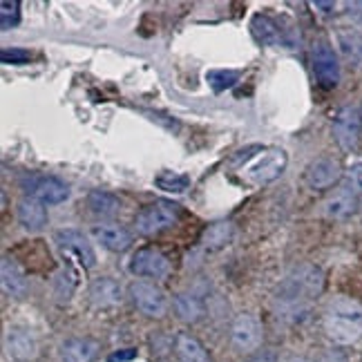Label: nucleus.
I'll list each match as a JSON object with an SVG mask.
<instances>
[{
    "label": "nucleus",
    "instance_id": "f257e3e1",
    "mask_svg": "<svg viewBox=\"0 0 362 362\" xmlns=\"http://www.w3.org/2000/svg\"><path fill=\"white\" fill-rule=\"evenodd\" d=\"M322 322L327 336L336 344H354L362 338V304L351 298L331 300Z\"/></svg>",
    "mask_w": 362,
    "mask_h": 362
},
{
    "label": "nucleus",
    "instance_id": "f03ea898",
    "mask_svg": "<svg viewBox=\"0 0 362 362\" xmlns=\"http://www.w3.org/2000/svg\"><path fill=\"white\" fill-rule=\"evenodd\" d=\"M325 286V273L313 264H302L291 273L280 291V298L288 304H302L304 300H311L320 296Z\"/></svg>",
    "mask_w": 362,
    "mask_h": 362
},
{
    "label": "nucleus",
    "instance_id": "7ed1b4c3",
    "mask_svg": "<svg viewBox=\"0 0 362 362\" xmlns=\"http://www.w3.org/2000/svg\"><path fill=\"white\" fill-rule=\"evenodd\" d=\"M181 215V208L173 202H152L146 208L136 213L134 217V226L141 235H157L165 228H173L177 224V219Z\"/></svg>",
    "mask_w": 362,
    "mask_h": 362
},
{
    "label": "nucleus",
    "instance_id": "20e7f679",
    "mask_svg": "<svg viewBox=\"0 0 362 362\" xmlns=\"http://www.w3.org/2000/svg\"><path fill=\"white\" fill-rule=\"evenodd\" d=\"M18 184L25 190L27 197L43 202L45 206L47 204H52V206L63 204L69 197V188H67L65 181H61L59 177H52V175L30 173V175H23Z\"/></svg>",
    "mask_w": 362,
    "mask_h": 362
},
{
    "label": "nucleus",
    "instance_id": "39448f33",
    "mask_svg": "<svg viewBox=\"0 0 362 362\" xmlns=\"http://www.w3.org/2000/svg\"><path fill=\"white\" fill-rule=\"evenodd\" d=\"M286 163H288V155L282 148H262L257 159L244 173L253 184L262 186V184H271V181L280 177L286 170Z\"/></svg>",
    "mask_w": 362,
    "mask_h": 362
},
{
    "label": "nucleus",
    "instance_id": "423d86ee",
    "mask_svg": "<svg viewBox=\"0 0 362 362\" xmlns=\"http://www.w3.org/2000/svg\"><path fill=\"white\" fill-rule=\"evenodd\" d=\"M362 132V110L356 105H344L333 119V136L344 152H354Z\"/></svg>",
    "mask_w": 362,
    "mask_h": 362
},
{
    "label": "nucleus",
    "instance_id": "0eeeda50",
    "mask_svg": "<svg viewBox=\"0 0 362 362\" xmlns=\"http://www.w3.org/2000/svg\"><path fill=\"white\" fill-rule=\"evenodd\" d=\"M313 74L320 83V88L333 90L340 83V61L338 54L327 40H317L313 45Z\"/></svg>",
    "mask_w": 362,
    "mask_h": 362
},
{
    "label": "nucleus",
    "instance_id": "6e6552de",
    "mask_svg": "<svg viewBox=\"0 0 362 362\" xmlns=\"http://www.w3.org/2000/svg\"><path fill=\"white\" fill-rule=\"evenodd\" d=\"M130 298L136 309L148 317H163L168 311V298L157 284L134 282L130 284Z\"/></svg>",
    "mask_w": 362,
    "mask_h": 362
},
{
    "label": "nucleus",
    "instance_id": "1a4fd4ad",
    "mask_svg": "<svg viewBox=\"0 0 362 362\" xmlns=\"http://www.w3.org/2000/svg\"><path fill=\"white\" fill-rule=\"evenodd\" d=\"M230 342L238 351L248 354L259 346L262 342V325L255 315L250 313H240L233 320L230 327Z\"/></svg>",
    "mask_w": 362,
    "mask_h": 362
},
{
    "label": "nucleus",
    "instance_id": "9d476101",
    "mask_svg": "<svg viewBox=\"0 0 362 362\" xmlns=\"http://www.w3.org/2000/svg\"><path fill=\"white\" fill-rule=\"evenodd\" d=\"M342 177L340 163L333 157H317L304 170V181L311 190H327L333 188Z\"/></svg>",
    "mask_w": 362,
    "mask_h": 362
},
{
    "label": "nucleus",
    "instance_id": "9b49d317",
    "mask_svg": "<svg viewBox=\"0 0 362 362\" xmlns=\"http://www.w3.org/2000/svg\"><path fill=\"white\" fill-rule=\"evenodd\" d=\"M170 271V262L157 248H139L130 259V273L136 277L159 280Z\"/></svg>",
    "mask_w": 362,
    "mask_h": 362
},
{
    "label": "nucleus",
    "instance_id": "f8f14e48",
    "mask_svg": "<svg viewBox=\"0 0 362 362\" xmlns=\"http://www.w3.org/2000/svg\"><path fill=\"white\" fill-rule=\"evenodd\" d=\"M54 238H57V244L63 248V253H72L83 269H92L96 264L94 248H92L90 240L81 230L65 228V230H59Z\"/></svg>",
    "mask_w": 362,
    "mask_h": 362
},
{
    "label": "nucleus",
    "instance_id": "ddd939ff",
    "mask_svg": "<svg viewBox=\"0 0 362 362\" xmlns=\"http://www.w3.org/2000/svg\"><path fill=\"white\" fill-rule=\"evenodd\" d=\"M360 208V199L354 186H342L325 202V215L329 219H346Z\"/></svg>",
    "mask_w": 362,
    "mask_h": 362
},
{
    "label": "nucleus",
    "instance_id": "4468645a",
    "mask_svg": "<svg viewBox=\"0 0 362 362\" xmlns=\"http://www.w3.org/2000/svg\"><path fill=\"white\" fill-rule=\"evenodd\" d=\"M5 349H7L9 358H13L16 362H30L38 354V344L30 331L13 327L5 336Z\"/></svg>",
    "mask_w": 362,
    "mask_h": 362
},
{
    "label": "nucleus",
    "instance_id": "2eb2a0df",
    "mask_svg": "<svg viewBox=\"0 0 362 362\" xmlns=\"http://www.w3.org/2000/svg\"><path fill=\"white\" fill-rule=\"evenodd\" d=\"M250 32H253L255 40L262 45H269V47H288L291 43L284 36V30L280 25H277L271 16L267 13H255L253 21H250Z\"/></svg>",
    "mask_w": 362,
    "mask_h": 362
},
{
    "label": "nucleus",
    "instance_id": "dca6fc26",
    "mask_svg": "<svg viewBox=\"0 0 362 362\" xmlns=\"http://www.w3.org/2000/svg\"><path fill=\"white\" fill-rule=\"evenodd\" d=\"M94 240L99 242L103 248L112 250V253H123L128 250L132 244V235L119 224H101V226H92Z\"/></svg>",
    "mask_w": 362,
    "mask_h": 362
},
{
    "label": "nucleus",
    "instance_id": "f3484780",
    "mask_svg": "<svg viewBox=\"0 0 362 362\" xmlns=\"http://www.w3.org/2000/svg\"><path fill=\"white\" fill-rule=\"evenodd\" d=\"M90 300L94 306H101V309L117 306L123 300L121 284L117 280H112V277H96V280L90 284Z\"/></svg>",
    "mask_w": 362,
    "mask_h": 362
},
{
    "label": "nucleus",
    "instance_id": "a211bd4d",
    "mask_svg": "<svg viewBox=\"0 0 362 362\" xmlns=\"http://www.w3.org/2000/svg\"><path fill=\"white\" fill-rule=\"evenodd\" d=\"M16 217H18L23 228H27V230H40L47 224V208H45L43 202L25 197V199L18 202Z\"/></svg>",
    "mask_w": 362,
    "mask_h": 362
},
{
    "label": "nucleus",
    "instance_id": "6ab92c4d",
    "mask_svg": "<svg viewBox=\"0 0 362 362\" xmlns=\"http://www.w3.org/2000/svg\"><path fill=\"white\" fill-rule=\"evenodd\" d=\"M0 277H3V291L7 296L23 298L27 293V275L18 267V262L3 257V264H0Z\"/></svg>",
    "mask_w": 362,
    "mask_h": 362
},
{
    "label": "nucleus",
    "instance_id": "aec40b11",
    "mask_svg": "<svg viewBox=\"0 0 362 362\" xmlns=\"http://www.w3.org/2000/svg\"><path fill=\"white\" fill-rule=\"evenodd\" d=\"M99 342L90 338H69L63 342L61 354L65 362H92L99 356Z\"/></svg>",
    "mask_w": 362,
    "mask_h": 362
},
{
    "label": "nucleus",
    "instance_id": "412c9836",
    "mask_svg": "<svg viewBox=\"0 0 362 362\" xmlns=\"http://www.w3.org/2000/svg\"><path fill=\"white\" fill-rule=\"evenodd\" d=\"M175 354L179 362H211V356L204 349V344L197 338H192L190 333H177Z\"/></svg>",
    "mask_w": 362,
    "mask_h": 362
},
{
    "label": "nucleus",
    "instance_id": "4be33fe9",
    "mask_svg": "<svg viewBox=\"0 0 362 362\" xmlns=\"http://www.w3.org/2000/svg\"><path fill=\"white\" fill-rule=\"evenodd\" d=\"M235 238V224L233 221H215L211 224L204 235H202V246L208 250H217V248H224L233 242Z\"/></svg>",
    "mask_w": 362,
    "mask_h": 362
},
{
    "label": "nucleus",
    "instance_id": "5701e85b",
    "mask_svg": "<svg viewBox=\"0 0 362 362\" xmlns=\"http://www.w3.org/2000/svg\"><path fill=\"white\" fill-rule=\"evenodd\" d=\"M173 306H175L177 317L184 320V322H199L206 313L204 302L199 298L190 296V293H177L173 298Z\"/></svg>",
    "mask_w": 362,
    "mask_h": 362
},
{
    "label": "nucleus",
    "instance_id": "b1692460",
    "mask_svg": "<svg viewBox=\"0 0 362 362\" xmlns=\"http://www.w3.org/2000/svg\"><path fill=\"white\" fill-rule=\"evenodd\" d=\"M88 208L94 215L112 217L121 211V202H119V197H115V194L107 190H92L88 194Z\"/></svg>",
    "mask_w": 362,
    "mask_h": 362
},
{
    "label": "nucleus",
    "instance_id": "393cba45",
    "mask_svg": "<svg viewBox=\"0 0 362 362\" xmlns=\"http://www.w3.org/2000/svg\"><path fill=\"white\" fill-rule=\"evenodd\" d=\"M155 186L163 192H173V194H184L190 188V177L184 173H173V170H165L159 173L155 177Z\"/></svg>",
    "mask_w": 362,
    "mask_h": 362
},
{
    "label": "nucleus",
    "instance_id": "a878e982",
    "mask_svg": "<svg viewBox=\"0 0 362 362\" xmlns=\"http://www.w3.org/2000/svg\"><path fill=\"white\" fill-rule=\"evenodd\" d=\"M240 72L238 69H208L206 72V83L213 88V92H226L230 88L238 86L240 81Z\"/></svg>",
    "mask_w": 362,
    "mask_h": 362
},
{
    "label": "nucleus",
    "instance_id": "bb28decb",
    "mask_svg": "<svg viewBox=\"0 0 362 362\" xmlns=\"http://www.w3.org/2000/svg\"><path fill=\"white\" fill-rule=\"evenodd\" d=\"M340 49L351 63H362V36L356 32L340 34Z\"/></svg>",
    "mask_w": 362,
    "mask_h": 362
},
{
    "label": "nucleus",
    "instance_id": "cd10ccee",
    "mask_svg": "<svg viewBox=\"0 0 362 362\" xmlns=\"http://www.w3.org/2000/svg\"><path fill=\"white\" fill-rule=\"evenodd\" d=\"M21 21V3L18 0H3L0 3V27L7 32L11 27H16Z\"/></svg>",
    "mask_w": 362,
    "mask_h": 362
},
{
    "label": "nucleus",
    "instance_id": "c85d7f7f",
    "mask_svg": "<svg viewBox=\"0 0 362 362\" xmlns=\"http://www.w3.org/2000/svg\"><path fill=\"white\" fill-rule=\"evenodd\" d=\"M54 284H57V296L61 300H69V296H72V291L76 286V277L69 271H63V273L57 275V282H54Z\"/></svg>",
    "mask_w": 362,
    "mask_h": 362
},
{
    "label": "nucleus",
    "instance_id": "c756f323",
    "mask_svg": "<svg viewBox=\"0 0 362 362\" xmlns=\"http://www.w3.org/2000/svg\"><path fill=\"white\" fill-rule=\"evenodd\" d=\"M30 59H32V54L21 47H7L0 52V61H3V65H23Z\"/></svg>",
    "mask_w": 362,
    "mask_h": 362
},
{
    "label": "nucleus",
    "instance_id": "7c9ffc66",
    "mask_svg": "<svg viewBox=\"0 0 362 362\" xmlns=\"http://www.w3.org/2000/svg\"><path fill=\"white\" fill-rule=\"evenodd\" d=\"M349 186H354L356 190H362V161H356L349 165Z\"/></svg>",
    "mask_w": 362,
    "mask_h": 362
},
{
    "label": "nucleus",
    "instance_id": "2f4dec72",
    "mask_svg": "<svg viewBox=\"0 0 362 362\" xmlns=\"http://www.w3.org/2000/svg\"><path fill=\"white\" fill-rule=\"evenodd\" d=\"M136 358V349H121L107 358V362H130Z\"/></svg>",
    "mask_w": 362,
    "mask_h": 362
},
{
    "label": "nucleus",
    "instance_id": "473e14b6",
    "mask_svg": "<svg viewBox=\"0 0 362 362\" xmlns=\"http://www.w3.org/2000/svg\"><path fill=\"white\" fill-rule=\"evenodd\" d=\"M317 362H346V358L340 351H327V354H322L317 358Z\"/></svg>",
    "mask_w": 362,
    "mask_h": 362
},
{
    "label": "nucleus",
    "instance_id": "72a5a7b5",
    "mask_svg": "<svg viewBox=\"0 0 362 362\" xmlns=\"http://www.w3.org/2000/svg\"><path fill=\"white\" fill-rule=\"evenodd\" d=\"M311 7L317 9L320 13H325V16H329V13H333V11L338 9L336 3H320V0H317V3H311Z\"/></svg>",
    "mask_w": 362,
    "mask_h": 362
},
{
    "label": "nucleus",
    "instance_id": "f704fd0d",
    "mask_svg": "<svg viewBox=\"0 0 362 362\" xmlns=\"http://www.w3.org/2000/svg\"><path fill=\"white\" fill-rule=\"evenodd\" d=\"M248 362H275V358H273V356H269V354H264V356H257V358L248 360Z\"/></svg>",
    "mask_w": 362,
    "mask_h": 362
},
{
    "label": "nucleus",
    "instance_id": "c9c22d12",
    "mask_svg": "<svg viewBox=\"0 0 362 362\" xmlns=\"http://www.w3.org/2000/svg\"><path fill=\"white\" fill-rule=\"evenodd\" d=\"M288 362H309V360H304V358H291Z\"/></svg>",
    "mask_w": 362,
    "mask_h": 362
},
{
    "label": "nucleus",
    "instance_id": "e433bc0d",
    "mask_svg": "<svg viewBox=\"0 0 362 362\" xmlns=\"http://www.w3.org/2000/svg\"><path fill=\"white\" fill-rule=\"evenodd\" d=\"M360 211H362V197H360Z\"/></svg>",
    "mask_w": 362,
    "mask_h": 362
}]
</instances>
